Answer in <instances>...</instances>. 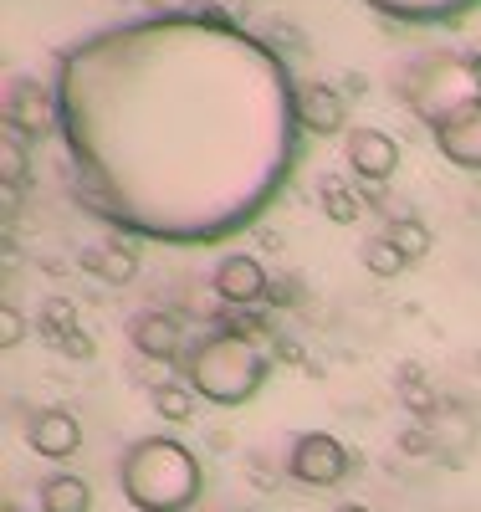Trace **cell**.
I'll list each match as a JSON object with an SVG mask.
<instances>
[{"mask_svg":"<svg viewBox=\"0 0 481 512\" xmlns=\"http://www.w3.org/2000/svg\"><path fill=\"white\" fill-rule=\"evenodd\" d=\"M118 487L128 507H139V512H185L200 502L205 482H200V461L190 446L169 441V436H149L123 451Z\"/></svg>","mask_w":481,"mask_h":512,"instance_id":"1","label":"cell"},{"mask_svg":"<svg viewBox=\"0 0 481 512\" xmlns=\"http://www.w3.org/2000/svg\"><path fill=\"white\" fill-rule=\"evenodd\" d=\"M185 384L210 400V405H251L261 395V384H267V359H261V349L251 344V338L221 328L200 338V344L190 349L185 359Z\"/></svg>","mask_w":481,"mask_h":512,"instance_id":"2","label":"cell"},{"mask_svg":"<svg viewBox=\"0 0 481 512\" xmlns=\"http://www.w3.org/2000/svg\"><path fill=\"white\" fill-rule=\"evenodd\" d=\"M400 93H405V103L435 128V123H446L451 113H461L466 103L481 98V77H476V67L461 62V57L425 52V57L410 62V72H405V82H400Z\"/></svg>","mask_w":481,"mask_h":512,"instance_id":"3","label":"cell"},{"mask_svg":"<svg viewBox=\"0 0 481 512\" xmlns=\"http://www.w3.org/2000/svg\"><path fill=\"white\" fill-rule=\"evenodd\" d=\"M348 446L328 431H308V436H297L292 451H287V477L302 482V487H338L348 477Z\"/></svg>","mask_w":481,"mask_h":512,"instance_id":"4","label":"cell"},{"mask_svg":"<svg viewBox=\"0 0 481 512\" xmlns=\"http://www.w3.org/2000/svg\"><path fill=\"white\" fill-rule=\"evenodd\" d=\"M210 287H215V297H221V303H231V308H251V303H261V297H267L272 277L261 272L256 256L231 251V256H221V267L210 272Z\"/></svg>","mask_w":481,"mask_h":512,"instance_id":"5","label":"cell"},{"mask_svg":"<svg viewBox=\"0 0 481 512\" xmlns=\"http://www.w3.org/2000/svg\"><path fill=\"white\" fill-rule=\"evenodd\" d=\"M343 154H348V169H354L359 180H369V185H384L400 169V144L389 139L384 128H354L348 144H343Z\"/></svg>","mask_w":481,"mask_h":512,"instance_id":"6","label":"cell"},{"mask_svg":"<svg viewBox=\"0 0 481 512\" xmlns=\"http://www.w3.org/2000/svg\"><path fill=\"white\" fill-rule=\"evenodd\" d=\"M435 149L456 169H481V98L451 113L446 123H435Z\"/></svg>","mask_w":481,"mask_h":512,"instance_id":"7","label":"cell"},{"mask_svg":"<svg viewBox=\"0 0 481 512\" xmlns=\"http://www.w3.org/2000/svg\"><path fill=\"white\" fill-rule=\"evenodd\" d=\"M425 431L435 436V451L456 466V461H466L471 446H476V415H471L461 400H446V405H435V410L425 415Z\"/></svg>","mask_w":481,"mask_h":512,"instance_id":"8","label":"cell"},{"mask_svg":"<svg viewBox=\"0 0 481 512\" xmlns=\"http://www.w3.org/2000/svg\"><path fill=\"white\" fill-rule=\"evenodd\" d=\"M26 446L36 456H47V461H67L82 446V425L67 410H36L31 425H26Z\"/></svg>","mask_w":481,"mask_h":512,"instance_id":"9","label":"cell"},{"mask_svg":"<svg viewBox=\"0 0 481 512\" xmlns=\"http://www.w3.org/2000/svg\"><path fill=\"white\" fill-rule=\"evenodd\" d=\"M6 128H16L21 139H47L52 128H57V108L52 98L36 88V82H16L11 88V103H6Z\"/></svg>","mask_w":481,"mask_h":512,"instance_id":"10","label":"cell"},{"mask_svg":"<svg viewBox=\"0 0 481 512\" xmlns=\"http://www.w3.org/2000/svg\"><path fill=\"white\" fill-rule=\"evenodd\" d=\"M128 338H134V349L144 359H174L180 354V318H169V313H139L134 328H128Z\"/></svg>","mask_w":481,"mask_h":512,"instance_id":"11","label":"cell"},{"mask_svg":"<svg viewBox=\"0 0 481 512\" xmlns=\"http://www.w3.org/2000/svg\"><path fill=\"white\" fill-rule=\"evenodd\" d=\"M297 118L313 128V134H338L348 123V108L338 98V88H323V82H308V88L297 93Z\"/></svg>","mask_w":481,"mask_h":512,"instance_id":"12","label":"cell"},{"mask_svg":"<svg viewBox=\"0 0 481 512\" xmlns=\"http://www.w3.org/2000/svg\"><path fill=\"white\" fill-rule=\"evenodd\" d=\"M36 502H41V512H87L93 507V487H87L82 477H72V472H52L47 482H41Z\"/></svg>","mask_w":481,"mask_h":512,"instance_id":"13","label":"cell"},{"mask_svg":"<svg viewBox=\"0 0 481 512\" xmlns=\"http://www.w3.org/2000/svg\"><path fill=\"white\" fill-rule=\"evenodd\" d=\"M82 267L93 272V277H103V282H134L139 277V256H134V246H118V241H108V246H93L82 256Z\"/></svg>","mask_w":481,"mask_h":512,"instance_id":"14","label":"cell"},{"mask_svg":"<svg viewBox=\"0 0 481 512\" xmlns=\"http://www.w3.org/2000/svg\"><path fill=\"white\" fill-rule=\"evenodd\" d=\"M318 195H323V216H328L333 226H354V221L364 216V195H354L338 175H328V180L318 185Z\"/></svg>","mask_w":481,"mask_h":512,"instance_id":"15","label":"cell"},{"mask_svg":"<svg viewBox=\"0 0 481 512\" xmlns=\"http://www.w3.org/2000/svg\"><path fill=\"white\" fill-rule=\"evenodd\" d=\"M149 405H154V415L169 420V425H190V420H195V390H190V384H154Z\"/></svg>","mask_w":481,"mask_h":512,"instance_id":"16","label":"cell"},{"mask_svg":"<svg viewBox=\"0 0 481 512\" xmlns=\"http://www.w3.org/2000/svg\"><path fill=\"white\" fill-rule=\"evenodd\" d=\"M26 169H31V159H26V139L16 134V128H6V144H0V190H21Z\"/></svg>","mask_w":481,"mask_h":512,"instance_id":"17","label":"cell"},{"mask_svg":"<svg viewBox=\"0 0 481 512\" xmlns=\"http://www.w3.org/2000/svg\"><path fill=\"white\" fill-rule=\"evenodd\" d=\"M384 236L405 251V262H420V256L430 251V231H425V221H415V216H395Z\"/></svg>","mask_w":481,"mask_h":512,"instance_id":"18","label":"cell"},{"mask_svg":"<svg viewBox=\"0 0 481 512\" xmlns=\"http://www.w3.org/2000/svg\"><path fill=\"white\" fill-rule=\"evenodd\" d=\"M364 267H369V277H400L410 262H405V251L389 241V236H374V241L364 246Z\"/></svg>","mask_w":481,"mask_h":512,"instance_id":"19","label":"cell"},{"mask_svg":"<svg viewBox=\"0 0 481 512\" xmlns=\"http://www.w3.org/2000/svg\"><path fill=\"white\" fill-rule=\"evenodd\" d=\"M36 323L47 328L52 338H62V333L77 328V308L67 303V297H47V303H41V313H36Z\"/></svg>","mask_w":481,"mask_h":512,"instance_id":"20","label":"cell"},{"mask_svg":"<svg viewBox=\"0 0 481 512\" xmlns=\"http://www.w3.org/2000/svg\"><path fill=\"white\" fill-rule=\"evenodd\" d=\"M21 338H26V318H21V308H0V349H16L21 344Z\"/></svg>","mask_w":481,"mask_h":512,"instance_id":"21","label":"cell"},{"mask_svg":"<svg viewBox=\"0 0 481 512\" xmlns=\"http://www.w3.org/2000/svg\"><path fill=\"white\" fill-rule=\"evenodd\" d=\"M400 451H405V456H441V451H435V436L425 431V425H410V431H400Z\"/></svg>","mask_w":481,"mask_h":512,"instance_id":"22","label":"cell"},{"mask_svg":"<svg viewBox=\"0 0 481 512\" xmlns=\"http://www.w3.org/2000/svg\"><path fill=\"white\" fill-rule=\"evenodd\" d=\"M57 344H62V354H67V359H77V364H87V359H93V354H98V344H93V338H87L82 328H72V333H62V338H57Z\"/></svg>","mask_w":481,"mask_h":512,"instance_id":"23","label":"cell"},{"mask_svg":"<svg viewBox=\"0 0 481 512\" xmlns=\"http://www.w3.org/2000/svg\"><path fill=\"white\" fill-rule=\"evenodd\" d=\"M277 359L282 364H302V344L297 338H277Z\"/></svg>","mask_w":481,"mask_h":512,"instance_id":"24","label":"cell"},{"mask_svg":"<svg viewBox=\"0 0 481 512\" xmlns=\"http://www.w3.org/2000/svg\"><path fill=\"white\" fill-rule=\"evenodd\" d=\"M267 297H272V303H292L297 287H292V282H272V287H267Z\"/></svg>","mask_w":481,"mask_h":512,"instance_id":"25","label":"cell"},{"mask_svg":"<svg viewBox=\"0 0 481 512\" xmlns=\"http://www.w3.org/2000/svg\"><path fill=\"white\" fill-rule=\"evenodd\" d=\"M338 512H374V507H364V502H343Z\"/></svg>","mask_w":481,"mask_h":512,"instance_id":"26","label":"cell"},{"mask_svg":"<svg viewBox=\"0 0 481 512\" xmlns=\"http://www.w3.org/2000/svg\"><path fill=\"white\" fill-rule=\"evenodd\" d=\"M154 6H164V11H180V6H185V0H154Z\"/></svg>","mask_w":481,"mask_h":512,"instance_id":"27","label":"cell"},{"mask_svg":"<svg viewBox=\"0 0 481 512\" xmlns=\"http://www.w3.org/2000/svg\"><path fill=\"white\" fill-rule=\"evenodd\" d=\"M471 67H476V77H481V52H476V57H471Z\"/></svg>","mask_w":481,"mask_h":512,"instance_id":"28","label":"cell"}]
</instances>
